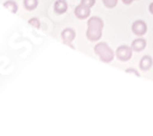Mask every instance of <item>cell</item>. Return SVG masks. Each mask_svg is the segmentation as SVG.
Listing matches in <instances>:
<instances>
[{"instance_id": "1", "label": "cell", "mask_w": 153, "mask_h": 136, "mask_svg": "<svg viewBox=\"0 0 153 136\" xmlns=\"http://www.w3.org/2000/svg\"><path fill=\"white\" fill-rule=\"evenodd\" d=\"M104 22L98 16H92L87 21V39L91 42H98L102 37V31H103Z\"/></svg>"}, {"instance_id": "2", "label": "cell", "mask_w": 153, "mask_h": 136, "mask_svg": "<svg viewBox=\"0 0 153 136\" xmlns=\"http://www.w3.org/2000/svg\"><path fill=\"white\" fill-rule=\"evenodd\" d=\"M94 53L98 55L100 61H103V63H111L114 59L113 49L104 42H99L94 45Z\"/></svg>"}, {"instance_id": "3", "label": "cell", "mask_w": 153, "mask_h": 136, "mask_svg": "<svg viewBox=\"0 0 153 136\" xmlns=\"http://www.w3.org/2000/svg\"><path fill=\"white\" fill-rule=\"evenodd\" d=\"M117 58L120 60V61H129L132 56V48L129 47V45H120L118 49H117Z\"/></svg>"}, {"instance_id": "4", "label": "cell", "mask_w": 153, "mask_h": 136, "mask_svg": "<svg viewBox=\"0 0 153 136\" xmlns=\"http://www.w3.org/2000/svg\"><path fill=\"white\" fill-rule=\"evenodd\" d=\"M131 30H132V32H134L136 36L141 37V36L146 34V32H147V25H146V22L142 21V20H137V21H135V22L132 23Z\"/></svg>"}, {"instance_id": "5", "label": "cell", "mask_w": 153, "mask_h": 136, "mask_svg": "<svg viewBox=\"0 0 153 136\" xmlns=\"http://www.w3.org/2000/svg\"><path fill=\"white\" fill-rule=\"evenodd\" d=\"M75 37H76V32L72 28H65L61 32V39H62L64 44H68V45H70L72 48H74L72 41L75 39Z\"/></svg>"}, {"instance_id": "6", "label": "cell", "mask_w": 153, "mask_h": 136, "mask_svg": "<svg viewBox=\"0 0 153 136\" xmlns=\"http://www.w3.org/2000/svg\"><path fill=\"white\" fill-rule=\"evenodd\" d=\"M75 15H76V17L80 19V20H85L87 17H90V15H91V7H88V6L83 5V4H80L79 6H76V9H75Z\"/></svg>"}, {"instance_id": "7", "label": "cell", "mask_w": 153, "mask_h": 136, "mask_svg": "<svg viewBox=\"0 0 153 136\" xmlns=\"http://www.w3.org/2000/svg\"><path fill=\"white\" fill-rule=\"evenodd\" d=\"M152 65H153V59L149 55H145V56H142L141 60H140V69L142 71L149 70L152 68Z\"/></svg>"}, {"instance_id": "8", "label": "cell", "mask_w": 153, "mask_h": 136, "mask_svg": "<svg viewBox=\"0 0 153 136\" xmlns=\"http://www.w3.org/2000/svg\"><path fill=\"white\" fill-rule=\"evenodd\" d=\"M68 10V3L65 0H56L55 4H54V11L56 12L58 15H62L65 14Z\"/></svg>"}, {"instance_id": "9", "label": "cell", "mask_w": 153, "mask_h": 136, "mask_svg": "<svg viewBox=\"0 0 153 136\" xmlns=\"http://www.w3.org/2000/svg\"><path fill=\"white\" fill-rule=\"evenodd\" d=\"M146 41L143 39V38H137V39H135L132 43H131V48H132V51L134 52H137V53H140V52H142L143 49L146 48Z\"/></svg>"}, {"instance_id": "10", "label": "cell", "mask_w": 153, "mask_h": 136, "mask_svg": "<svg viewBox=\"0 0 153 136\" xmlns=\"http://www.w3.org/2000/svg\"><path fill=\"white\" fill-rule=\"evenodd\" d=\"M4 7L7 9L10 12H12V14H16L17 10H19V6H17V3L14 1V0H9V1L4 3Z\"/></svg>"}, {"instance_id": "11", "label": "cell", "mask_w": 153, "mask_h": 136, "mask_svg": "<svg viewBox=\"0 0 153 136\" xmlns=\"http://www.w3.org/2000/svg\"><path fill=\"white\" fill-rule=\"evenodd\" d=\"M23 6L26 10L32 11L38 6V0H23Z\"/></svg>"}, {"instance_id": "12", "label": "cell", "mask_w": 153, "mask_h": 136, "mask_svg": "<svg viewBox=\"0 0 153 136\" xmlns=\"http://www.w3.org/2000/svg\"><path fill=\"white\" fill-rule=\"evenodd\" d=\"M102 1H103V4L105 5V7H108V9L115 7L117 4H118V0H102Z\"/></svg>"}, {"instance_id": "13", "label": "cell", "mask_w": 153, "mask_h": 136, "mask_svg": "<svg viewBox=\"0 0 153 136\" xmlns=\"http://www.w3.org/2000/svg\"><path fill=\"white\" fill-rule=\"evenodd\" d=\"M28 23L31 25V26L36 27V28H41V22H39V20H38L37 17H32V19H30V20H28Z\"/></svg>"}, {"instance_id": "14", "label": "cell", "mask_w": 153, "mask_h": 136, "mask_svg": "<svg viewBox=\"0 0 153 136\" xmlns=\"http://www.w3.org/2000/svg\"><path fill=\"white\" fill-rule=\"evenodd\" d=\"M81 4H83L88 7H92L96 4V0H81Z\"/></svg>"}, {"instance_id": "15", "label": "cell", "mask_w": 153, "mask_h": 136, "mask_svg": "<svg viewBox=\"0 0 153 136\" xmlns=\"http://www.w3.org/2000/svg\"><path fill=\"white\" fill-rule=\"evenodd\" d=\"M126 72L127 74H135L136 76H140V72H137L135 69H126Z\"/></svg>"}, {"instance_id": "16", "label": "cell", "mask_w": 153, "mask_h": 136, "mask_svg": "<svg viewBox=\"0 0 153 136\" xmlns=\"http://www.w3.org/2000/svg\"><path fill=\"white\" fill-rule=\"evenodd\" d=\"M121 1H123L125 5H130V4H132V1H135V0H121Z\"/></svg>"}, {"instance_id": "17", "label": "cell", "mask_w": 153, "mask_h": 136, "mask_svg": "<svg viewBox=\"0 0 153 136\" xmlns=\"http://www.w3.org/2000/svg\"><path fill=\"white\" fill-rule=\"evenodd\" d=\"M148 10H149V12H151V14L153 15V3H151V4H149V6H148Z\"/></svg>"}]
</instances>
